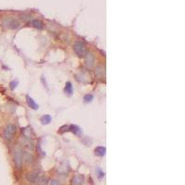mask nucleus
Segmentation results:
<instances>
[{
    "mask_svg": "<svg viewBox=\"0 0 185 185\" xmlns=\"http://www.w3.org/2000/svg\"><path fill=\"white\" fill-rule=\"evenodd\" d=\"M16 131H17V127L14 124H12V123L8 124L4 130V132H3V136H4L5 140L11 141L13 139Z\"/></svg>",
    "mask_w": 185,
    "mask_h": 185,
    "instance_id": "obj_1",
    "label": "nucleus"
},
{
    "mask_svg": "<svg viewBox=\"0 0 185 185\" xmlns=\"http://www.w3.org/2000/svg\"><path fill=\"white\" fill-rule=\"evenodd\" d=\"M3 26L8 29H17L20 26V22L13 17H6L3 19Z\"/></svg>",
    "mask_w": 185,
    "mask_h": 185,
    "instance_id": "obj_2",
    "label": "nucleus"
},
{
    "mask_svg": "<svg viewBox=\"0 0 185 185\" xmlns=\"http://www.w3.org/2000/svg\"><path fill=\"white\" fill-rule=\"evenodd\" d=\"M73 50L79 57H85L87 54V49L83 42H76L73 45Z\"/></svg>",
    "mask_w": 185,
    "mask_h": 185,
    "instance_id": "obj_3",
    "label": "nucleus"
},
{
    "mask_svg": "<svg viewBox=\"0 0 185 185\" xmlns=\"http://www.w3.org/2000/svg\"><path fill=\"white\" fill-rule=\"evenodd\" d=\"M14 157V163L17 168H21L22 167V161H23V154L20 149H15L13 153Z\"/></svg>",
    "mask_w": 185,
    "mask_h": 185,
    "instance_id": "obj_4",
    "label": "nucleus"
},
{
    "mask_svg": "<svg viewBox=\"0 0 185 185\" xmlns=\"http://www.w3.org/2000/svg\"><path fill=\"white\" fill-rule=\"evenodd\" d=\"M26 178H27V179H28L30 182H31V183H38V181H39V179H40L41 177H40V174H39V173H37V172H31V173L27 174Z\"/></svg>",
    "mask_w": 185,
    "mask_h": 185,
    "instance_id": "obj_5",
    "label": "nucleus"
},
{
    "mask_svg": "<svg viewBox=\"0 0 185 185\" xmlns=\"http://www.w3.org/2000/svg\"><path fill=\"white\" fill-rule=\"evenodd\" d=\"M85 62L88 67H92L94 63V57L91 53H87L85 56Z\"/></svg>",
    "mask_w": 185,
    "mask_h": 185,
    "instance_id": "obj_6",
    "label": "nucleus"
},
{
    "mask_svg": "<svg viewBox=\"0 0 185 185\" xmlns=\"http://www.w3.org/2000/svg\"><path fill=\"white\" fill-rule=\"evenodd\" d=\"M26 101H27L28 105H29L31 109H38V105H37V104L35 103V101H34L31 97H30L29 95L26 96Z\"/></svg>",
    "mask_w": 185,
    "mask_h": 185,
    "instance_id": "obj_7",
    "label": "nucleus"
},
{
    "mask_svg": "<svg viewBox=\"0 0 185 185\" xmlns=\"http://www.w3.org/2000/svg\"><path fill=\"white\" fill-rule=\"evenodd\" d=\"M105 151H106V149L104 146H98L94 149V153L98 157H104L105 155Z\"/></svg>",
    "mask_w": 185,
    "mask_h": 185,
    "instance_id": "obj_8",
    "label": "nucleus"
},
{
    "mask_svg": "<svg viewBox=\"0 0 185 185\" xmlns=\"http://www.w3.org/2000/svg\"><path fill=\"white\" fill-rule=\"evenodd\" d=\"M84 181V178L83 176H76L73 178V184L74 185H83Z\"/></svg>",
    "mask_w": 185,
    "mask_h": 185,
    "instance_id": "obj_9",
    "label": "nucleus"
},
{
    "mask_svg": "<svg viewBox=\"0 0 185 185\" xmlns=\"http://www.w3.org/2000/svg\"><path fill=\"white\" fill-rule=\"evenodd\" d=\"M31 23H32V26H33V27H35V28H37V29H39V30L43 29V27H44V23H43L40 20H33Z\"/></svg>",
    "mask_w": 185,
    "mask_h": 185,
    "instance_id": "obj_10",
    "label": "nucleus"
},
{
    "mask_svg": "<svg viewBox=\"0 0 185 185\" xmlns=\"http://www.w3.org/2000/svg\"><path fill=\"white\" fill-rule=\"evenodd\" d=\"M65 93L68 95L72 94V84L70 82H68L65 85Z\"/></svg>",
    "mask_w": 185,
    "mask_h": 185,
    "instance_id": "obj_11",
    "label": "nucleus"
},
{
    "mask_svg": "<svg viewBox=\"0 0 185 185\" xmlns=\"http://www.w3.org/2000/svg\"><path fill=\"white\" fill-rule=\"evenodd\" d=\"M51 117L50 115H44L42 118H41V122L43 124H49L51 122Z\"/></svg>",
    "mask_w": 185,
    "mask_h": 185,
    "instance_id": "obj_12",
    "label": "nucleus"
},
{
    "mask_svg": "<svg viewBox=\"0 0 185 185\" xmlns=\"http://www.w3.org/2000/svg\"><path fill=\"white\" fill-rule=\"evenodd\" d=\"M69 129H71V131H72V132H74L75 134H78V133H80L81 132V129L78 127V126H75V125H72V126H70L69 127Z\"/></svg>",
    "mask_w": 185,
    "mask_h": 185,
    "instance_id": "obj_13",
    "label": "nucleus"
},
{
    "mask_svg": "<svg viewBox=\"0 0 185 185\" xmlns=\"http://www.w3.org/2000/svg\"><path fill=\"white\" fill-rule=\"evenodd\" d=\"M93 99H94V96L92 94H86L84 96V98H83V100H84L85 103H90V102H92Z\"/></svg>",
    "mask_w": 185,
    "mask_h": 185,
    "instance_id": "obj_14",
    "label": "nucleus"
},
{
    "mask_svg": "<svg viewBox=\"0 0 185 185\" xmlns=\"http://www.w3.org/2000/svg\"><path fill=\"white\" fill-rule=\"evenodd\" d=\"M25 159H26V161L29 163V162H32V156L31 155H30V154H25V157H24Z\"/></svg>",
    "mask_w": 185,
    "mask_h": 185,
    "instance_id": "obj_15",
    "label": "nucleus"
},
{
    "mask_svg": "<svg viewBox=\"0 0 185 185\" xmlns=\"http://www.w3.org/2000/svg\"><path fill=\"white\" fill-rule=\"evenodd\" d=\"M49 185H61V184H60V182H59L58 180L54 179V180H51V181H50V184H49Z\"/></svg>",
    "mask_w": 185,
    "mask_h": 185,
    "instance_id": "obj_16",
    "label": "nucleus"
}]
</instances>
